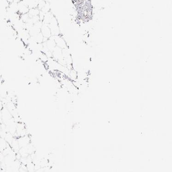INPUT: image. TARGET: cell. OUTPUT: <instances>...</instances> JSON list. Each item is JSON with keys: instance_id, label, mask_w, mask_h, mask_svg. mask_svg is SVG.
Listing matches in <instances>:
<instances>
[{"instance_id": "6da1fadb", "label": "cell", "mask_w": 172, "mask_h": 172, "mask_svg": "<svg viewBox=\"0 0 172 172\" xmlns=\"http://www.w3.org/2000/svg\"><path fill=\"white\" fill-rule=\"evenodd\" d=\"M41 32L44 36V38L49 39L52 36V33L48 25L46 23H43L41 29Z\"/></svg>"}, {"instance_id": "8992f818", "label": "cell", "mask_w": 172, "mask_h": 172, "mask_svg": "<svg viewBox=\"0 0 172 172\" xmlns=\"http://www.w3.org/2000/svg\"><path fill=\"white\" fill-rule=\"evenodd\" d=\"M14 138V136H13V134H12L11 133L9 132H7V134H6L5 137H4V139L6 140V141H7V143L10 145L11 144V143H12L13 139Z\"/></svg>"}, {"instance_id": "ba28073f", "label": "cell", "mask_w": 172, "mask_h": 172, "mask_svg": "<svg viewBox=\"0 0 172 172\" xmlns=\"http://www.w3.org/2000/svg\"><path fill=\"white\" fill-rule=\"evenodd\" d=\"M3 108V102H2L1 100H0V111H1L2 110Z\"/></svg>"}, {"instance_id": "9c48e42d", "label": "cell", "mask_w": 172, "mask_h": 172, "mask_svg": "<svg viewBox=\"0 0 172 172\" xmlns=\"http://www.w3.org/2000/svg\"><path fill=\"white\" fill-rule=\"evenodd\" d=\"M1 124H0V136H1Z\"/></svg>"}, {"instance_id": "277c9868", "label": "cell", "mask_w": 172, "mask_h": 172, "mask_svg": "<svg viewBox=\"0 0 172 172\" xmlns=\"http://www.w3.org/2000/svg\"><path fill=\"white\" fill-rule=\"evenodd\" d=\"M11 147L15 153H17L19 150L20 147L19 143L17 141V138L14 137L13 139L12 143L10 145Z\"/></svg>"}, {"instance_id": "7a4b0ae2", "label": "cell", "mask_w": 172, "mask_h": 172, "mask_svg": "<svg viewBox=\"0 0 172 172\" xmlns=\"http://www.w3.org/2000/svg\"><path fill=\"white\" fill-rule=\"evenodd\" d=\"M17 140L20 148L28 146L30 143V138L28 135L17 138Z\"/></svg>"}, {"instance_id": "52a82bcc", "label": "cell", "mask_w": 172, "mask_h": 172, "mask_svg": "<svg viewBox=\"0 0 172 172\" xmlns=\"http://www.w3.org/2000/svg\"><path fill=\"white\" fill-rule=\"evenodd\" d=\"M3 117L1 111H0V124H3Z\"/></svg>"}, {"instance_id": "3957f363", "label": "cell", "mask_w": 172, "mask_h": 172, "mask_svg": "<svg viewBox=\"0 0 172 172\" xmlns=\"http://www.w3.org/2000/svg\"><path fill=\"white\" fill-rule=\"evenodd\" d=\"M52 36H53V39L54 40L57 46L61 48L62 49L66 48V42H65L64 39L62 38L61 36L59 35Z\"/></svg>"}, {"instance_id": "5b68a950", "label": "cell", "mask_w": 172, "mask_h": 172, "mask_svg": "<svg viewBox=\"0 0 172 172\" xmlns=\"http://www.w3.org/2000/svg\"><path fill=\"white\" fill-rule=\"evenodd\" d=\"M9 145L4 138L0 137V152H3Z\"/></svg>"}]
</instances>
